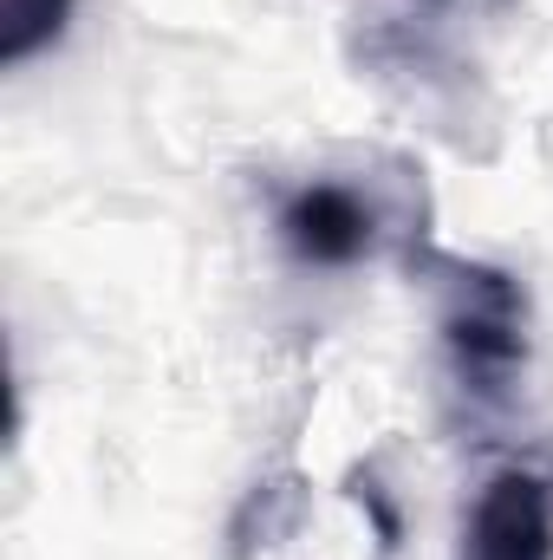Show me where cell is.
Wrapping results in <instances>:
<instances>
[{
  "label": "cell",
  "instance_id": "cell-1",
  "mask_svg": "<svg viewBox=\"0 0 553 560\" xmlns=\"http://www.w3.org/2000/svg\"><path fill=\"white\" fill-rule=\"evenodd\" d=\"M416 275L436 287V326L443 346L462 372L469 392L502 398L515 385V372L528 365V293L521 280L482 261H456V255H411Z\"/></svg>",
  "mask_w": 553,
  "mask_h": 560
},
{
  "label": "cell",
  "instance_id": "cell-2",
  "mask_svg": "<svg viewBox=\"0 0 553 560\" xmlns=\"http://www.w3.org/2000/svg\"><path fill=\"white\" fill-rule=\"evenodd\" d=\"M462 560H553V489L534 469H502L482 482L462 522Z\"/></svg>",
  "mask_w": 553,
  "mask_h": 560
},
{
  "label": "cell",
  "instance_id": "cell-4",
  "mask_svg": "<svg viewBox=\"0 0 553 560\" xmlns=\"http://www.w3.org/2000/svg\"><path fill=\"white\" fill-rule=\"evenodd\" d=\"M72 20V0H0V66H26Z\"/></svg>",
  "mask_w": 553,
  "mask_h": 560
},
{
  "label": "cell",
  "instance_id": "cell-3",
  "mask_svg": "<svg viewBox=\"0 0 553 560\" xmlns=\"http://www.w3.org/2000/svg\"><path fill=\"white\" fill-rule=\"evenodd\" d=\"M280 242L313 268H358L378 248V209L352 183H306L280 209Z\"/></svg>",
  "mask_w": 553,
  "mask_h": 560
}]
</instances>
